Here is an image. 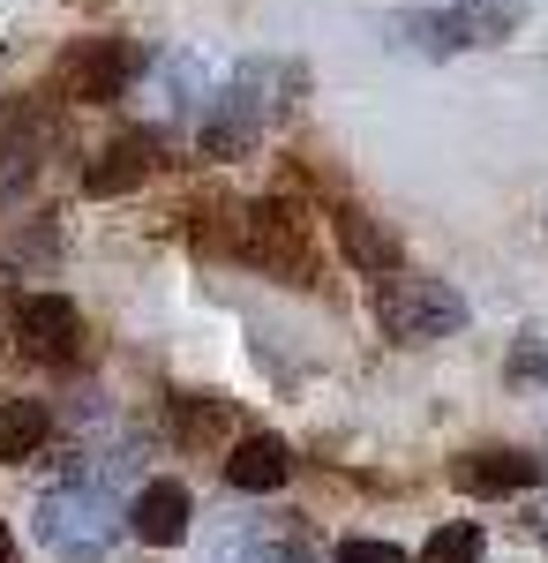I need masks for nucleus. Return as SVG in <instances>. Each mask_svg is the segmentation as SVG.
<instances>
[{"label": "nucleus", "instance_id": "1", "mask_svg": "<svg viewBox=\"0 0 548 563\" xmlns=\"http://www.w3.org/2000/svg\"><path fill=\"white\" fill-rule=\"evenodd\" d=\"M376 323H383V339H398V346H436V339H459L465 331V294L443 286V278H421V271H383Z\"/></svg>", "mask_w": 548, "mask_h": 563}, {"label": "nucleus", "instance_id": "2", "mask_svg": "<svg viewBox=\"0 0 548 563\" xmlns=\"http://www.w3.org/2000/svg\"><path fill=\"white\" fill-rule=\"evenodd\" d=\"M233 249L241 263H255L263 278H278V286H308L316 278V249H308V225L286 196H255L241 225H233Z\"/></svg>", "mask_w": 548, "mask_h": 563}, {"label": "nucleus", "instance_id": "3", "mask_svg": "<svg viewBox=\"0 0 548 563\" xmlns=\"http://www.w3.org/2000/svg\"><path fill=\"white\" fill-rule=\"evenodd\" d=\"M511 23H518V0H459L443 15H398V38L421 53H473V45L511 38Z\"/></svg>", "mask_w": 548, "mask_h": 563}, {"label": "nucleus", "instance_id": "4", "mask_svg": "<svg viewBox=\"0 0 548 563\" xmlns=\"http://www.w3.org/2000/svg\"><path fill=\"white\" fill-rule=\"evenodd\" d=\"M135 68H143V53L128 38H84L61 53V68H53V90L61 98H76V106H113L128 84H135Z\"/></svg>", "mask_w": 548, "mask_h": 563}, {"label": "nucleus", "instance_id": "5", "mask_svg": "<svg viewBox=\"0 0 548 563\" xmlns=\"http://www.w3.org/2000/svg\"><path fill=\"white\" fill-rule=\"evenodd\" d=\"M39 541L61 549V556H90V549L113 541V504L98 488H84V481H68V488H53L39 504Z\"/></svg>", "mask_w": 548, "mask_h": 563}, {"label": "nucleus", "instance_id": "6", "mask_svg": "<svg viewBox=\"0 0 548 563\" xmlns=\"http://www.w3.org/2000/svg\"><path fill=\"white\" fill-rule=\"evenodd\" d=\"M263 106H271V98H263V76H255V68H249V76H233L226 90H211V98H204L196 151H204V158H241L255 135H263Z\"/></svg>", "mask_w": 548, "mask_h": 563}, {"label": "nucleus", "instance_id": "7", "mask_svg": "<svg viewBox=\"0 0 548 563\" xmlns=\"http://www.w3.org/2000/svg\"><path fill=\"white\" fill-rule=\"evenodd\" d=\"M451 481H459L465 496H526V488L541 481V459L518 451V443H489V451L451 459Z\"/></svg>", "mask_w": 548, "mask_h": 563}, {"label": "nucleus", "instance_id": "8", "mask_svg": "<svg viewBox=\"0 0 548 563\" xmlns=\"http://www.w3.org/2000/svg\"><path fill=\"white\" fill-rule=\"evenodd\" d=\"M15 339H23L31 361H68V353L84 346V316L61 294H31V301L15 308Z\"/></svg>", "mask_w": 548, "mask_h": 563}, {"label": "nucleus", "instance_id": "9", "mask_svg": "<svg viewBox=\"0 0 548 563\" xmlns=\"http://www.w3.org/2000/svg\"><path fill=\"white\" fill-rule=\"evenodd\" d=\"M188 519H196V504H188L180 481H143L135 504H128V526H135L143 549H173V541L188 533Z\"/></svg>", "mask_w": 548, "mask_h": 563}, {"label": "nucleus", "instance_id": "10", "mask_svg": "<svg viewBox=\"0 0 548 563\" xmlns=\"http://www.w3.org/2000/svg\"><path fill=\"white\" fill-rule=\"evenodd\" d=\"M226 481L241 488V496H271V488H286L294 481V451H286V435H241L233 451H226Z\"/></svg>", "mask_w": 548, "mask_h": 563}, {"label": "nucleus", "instance_id": "11", "mask_svg": "<svg viewBox=\"0 0 548 563\" xmlns=\"http://www.w3.org/2000/svg\"><path fill=\"white\" fill-rule=\"evenodd\" d=\"M151 135L143 129H128V135H113L98 158H90V174H84V188L90 196H128V188H143V174H151Z\"/></svg>", "mask_w": 548, "mask_h": 563}, {"label": "nucleus", "instance_id": "12", "mask_svg": "<svg viewBox=\"0 0 548 563\" xmlns=\"http://www.w3.org/2000/svg\"><path fill=\"white\" fill-rule=\"evenodd\" d=\"M45 435H53V406L45 398H0V466L39 459Z\"/></svg>", "mask_w": 548, "mask_h": 563}, {"label": "nucleus", "instance_id": "13", "mask_svg": "<svg viewBox=\"0 0 548 563\" xmlns=\"http://www.w3.org/2000/svg\"><path fill=\"white\" fill-rule=\"evenodd\" d=\"M338 249L361 263V271H376V278H383V271H398V241H391L361 203H346V211H338Z\"/></svg>", "mask_w": 548, "mask_h": 563}, {"label": "nucleus", "instance_id": "14", "mask_svg": "<svg viewBox=\"0 0 548 563\" xmlns=\"http://www.w3.org/2000/svg\"><path fill=\"white\" fill-rule=\"evenodd\" d=\"M39 174V129L31 121H0V196H15Z\"/></svg>", "mask_w": 548, "mask_h": 563}, {"label": "nucleus", "instance_id": "15", "mask_svg": "<svg viewBox=\"0 0 548 563\" xmlns=\"http://www.w3.org/2000/svg\"><path fill=\"white\" fill-rule=\"evenodd\" d=\"M173 429L188 435V443H211V435L226 429V398H204V390L180 398V406H173Z\"/></svg>", "mask_w": 548, "mask_h": 563}, {"label": "nucleus", "instance_id": "16", "mask_svg": "<svg viewBox=\"0 0 548 563\" xmlns=\"http://www.w3.org/2000/svg\"><path fill=\"white\" fill-rule=\"evenodd\" d=\"M421 563H481V526H436Z\"/></svg>", "mask_w": 548, "mask_h": 563}, {"label": "nucleus", "instance_id": "17", "mask_svg": "<svg viewBox=\"0 0 548 563\" xmlns=\"http://www.w3.org/2000/svg\"><path fill=\"white\" fill-rule=\"evenodd\" d=\"M504 376H511V384H548V331H518Z\"/></svg>", "mask_w": 548, "mask_h": 563}, {"label": "nucleus", "instance_id": "18", "mask_svg": "<svg viewBox=\"0 0 548 563\" xmlns=\"http://www.w3.org/2000/svg\"><path fill=\"white\" fill-rule=\"evenodd\" d=\"M331 563H406V549L398 541H369V533H353V541H338Z\"/></svg>", "mask_w": 548, "mask_h": 563}, {"label": "nucleus", "instance_id": "19", "mask_svg": "<svg viewBox=\"0 0 548 563\" xmlns=\"http://www.w3.org/2000/svg\"><path fill=\"white\" fill-rule=\"evenodd\" d=\"M233 563H308V541H294V549H263V541H249Z\"/></svg>", "mask_w": 548, "mask_h": 563}, {"label": "nucleus", "instance_id": "20", "mask_svg": "<svg viewBox=\"0 0 548 563\" xmlns=\"http://www.w3.org/2000/svg\"><path fill=\"white\" fill-rule=\"evenodd\" d=\"M526 526H534V541H541V549H548V504H541V511H534V519H526Z\"/></svg>", "mask_w": 548, "mask_h": 563}, {"label": "nucleus", "instance_id": "21", "mask_svg": "<svg viewBox=\"0 0 548 563\" xmlns=\"http://www.w3.org/2000/svg\"><path fill=\"white\" fill-rule=\"evenodd\" d=\"M8 556H15V541H8V526H0V563H8Z\"/></svg>", "mask_w": 548, "mask_h": 563}]
</instances>
